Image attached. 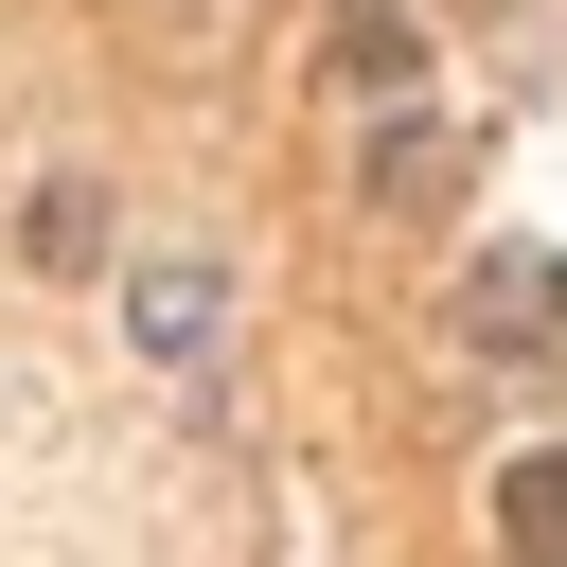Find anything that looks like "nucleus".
I'll return each instance as SVG.
<instances>
[{
    "mask_svg": "<svg viewBox=\"0 0 567 567\" xmlns=\"http://www.w3.org/2000/svg\"><path fill=\"white\" fill-rule=\"evenodd\" d=\"M549 319H567V266H532V248H496V266H478V337L514 354V337H549Z\"/></svg>",
    "mask_w": 567,
    "mask_h": 567,
    "instance_id": "f257e3e1",
    "label": "nucleus"
},
{
    "mask_svg": "<svg viewBox=\"0 0 567 567\" xmlns=\"http://www.w3.org/2000/svg\"><path fill=\"white\" fill-rule=\"evenodd\" d=\"M496 532H514V549H532V567H567V443H549V461H514V478H496Z\"/></svg>",
    "mask_w": 567,
    "mask_h": 567,
    "instance_id": "f03ea898",
    "label": "nucleus"
},
{
    "mask_svg": "<svg viewBox=\"0 0 567 567\" xmlns=\"http://www.w3.org/2000/svg\"><path fill=\"white\" fill-rule=\"evenodd\" d=\"M443 177H461V142H443V124H390V159H372V195L408 213V195H443Z\"/></svg>",
    "mask_w": 567,
    "mask_h": 567,
    "instance_id": "7ed1b4c3",
    "label": "nucleus"
},
{
    "mask_svg": "<svg viewBox=\"0 0 567 567\" xmlns=\"http://www.w3.org/2000/svg\"><path fill=\"white\" fill-rule=\"evenodd\" d=\"M142 337L195 354V337H213V266H159V284H142Z\"/></svg>",
    "mask_w": 567,
    "mask_h": 567,
    "instance_id": "20e7f679",
    "label": "nucleus"
}]
</instances>
